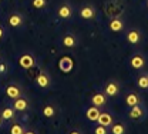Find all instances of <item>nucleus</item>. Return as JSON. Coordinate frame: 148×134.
<instances>
[{"mask_svg": "<svg viewBox=\"0 0 148 134\" xmlns=\"http://www.w3.org/2000/svg\"><path fill=\"white\" fill-rule=\"evenodd\" d=\"M4 73H6V64L0 63V74H4Z\"/></svg>", "mask_w": 148, "mask_h": 134, "instance_id": "26", "label": "nucleus"}, {"mask_svg": "<svg viewBox=\"0 0 148 134\" xmlns=\"http://www.w3.org/2000/svg\"><path fill=\"white\" fill-rule=\"evenodd\" d=\"M128 115H130V118L140 120V118H143V117L145 115V111H144V109H143L140 104H137V106H132V107H131Z\"/></svg>", "mask_w": 148, "mask_h": 134, "instance_id": "5", "label": "nucleus"}, {"mask_svg": "<svg viewBox=\"0 0 148 134\" xmlns=\"http://www.w3.org/2000/svg\"><path fill=\"white\" fill-rule=\"evenodd\" d=\"M147 6H148V0H147Z\"/></svg>", "mask_w": 148, "mask_h": 134, "instance_id": "29", "label": "nucleus"}, {"mask_svg": "<svg viewBox=\"0 0 148 134\" xmlns=\"http://www.w3.org/2000/svg\"><path fill=\"white\" fill-rule=\"evenodd\" d=\"M10 133L12 134H23V133H26V131H24V127H23V126L13 124V126L10 127Z\"/></svg>", "mask_w": 148, "mask_h": 134, "instance_id": "22", "label": "nucleus"}, {"mask_svg": "<svg viewBox=\"0 0 148 134\" xmlns=\"http://www.w3.org/2000/svg\"><path fill=\"white\" fill-rule=\"evenodd\" d=\"M127 40H128V43H131V44H138L141 41V33L138 30L132 29V30H130L128 33H127Z\"/></svg>", "mask_w": 148, "mask_h": 134, "instance_id": "9", "label": "nucleus"}, {"mask_svg": "<svg viewBox=\"0 0 148 134\" xmlns=\"http://www.w3.org/2000/svg\"><path fill=\"white\" fill-rule=\"evenodd\" d=\"M91 101L94 106H97V107H103V106H106V103H107V97L106 94H101V93H97V94H94L91 97Z\"/></svg>", "mask_w": 148, "mask_h": 134, "instance_id": "12", "label": "nucleus"}, {"mask_svg": "<svg viewBox=\"0 0 148 134\" xmlns=\"http://www.w3.org/2000/svg\"><path fill=\"white\" fill-rule=\"evenodd\" d=\"M77 44V40L74 37L73 34H66L64 37H63V46L64 47H69V49H71Z\"/></svg>", "mask_w": 148, "mask_h": 134, "instance_id": "18", "label": "nucleus"}, {"mask_svg": "<svg viewBox=\"0 0 148 134\" xmlns=\"http://www.w3.org/2000/svg\"><path fill=\"white\" fill-rule=\"evenodd\" d=\"M36 83H37V86H38V87L46 89V87H49V86H50V77L47 76L44 71H41V73L36 77Z\"/></svg>", "mask_w": 148, "mask_h": 134, "instance_id": "8", "label": "nucleus"}, {"mask_svg": "<svg viewBox=\"0 0 148 134\" xmlns=\"http://www.w3.org/2000/svg\"><path fill=\"white\" fill-rule=\"evenodd\" d=\"M73 67H74V61L71 57L64 56V57L60 58V61H58V69H60L63 73H70V71L73 70Z\"/></svg>", "mask_w": 148, "mask_h": 134, "instance_id": "1", "label": "nucleus"}, {"mask_svg": "<svg viewBox=\"0 0 148 134\" xmlns=\"http://www.w3.org/2000/svg\"><path fill=\"white\" fill-rule=\"evenodd\" d=\"M125 103H127V106L132 107V106L140 104V103H141V98H140L138 94H135V93H130L128 96L125 97Z\"/></svg>", "mask_w": 148, "mask_h": 134, "instance_id": "15", "label": "nucleus"}, {"mask_svg": "<svg viewBox=\"0 0 148 134\" xmlns=\"http://www.w3.org/2000/svg\"><path fill=\"white\" fill-rule=\"evenodd\" d=\"M6 96L9 98H17V97L21 96V89L18 87L17 84H9L6 87Z\"/></svg>", "mask_w": 148, "mask_h": 134, "instance_id": "3", "label": "nucleus"}, {"mask_svg": "<svg viewBox=\"0 0 148 134\" xmlns=\"http://www.w3.org/2000/svg\"><path fill=\"white\" fill-rule=\"evenodd\" d=\"M107 127H104V126H101V124H98L95 129H94V133L95 134H106L107 133V130H106Z\"/></svg>", "mask_w": 148, "mask_h": 134, "instance_id": "25", "label": "nucleus"}, {"mask_svg": "<svg viewBox=\"0 0 148 134\" xmlns=\"http://www.w3.org/2000/svg\"><path fill=\"white\" fill-rule=\"evenodd\" d=\"M86 115H87V118H88L90 121H97V118H98V115H100V110H98V107H97V106L90 107V109L87 110Z\"/></svg>", "mask_w": 148, "mask_h": 134, "instance_id": "16", "label": "nucleus"}, {"mask_svg": "<svg viewBox=\"0 0 148 134\" xmlns=\"http://www.w3.org/2000/svg\"><path fill=\"white\" fill-rule=\"evenodd\" d=\"M9 24L12 27H20L23 24V16L18 14V13H13L10 17H9Z\"/></svg>", "mask_w": 148, "mask_h": 134, "instance_id": "13", "label": "nucleus"}, {"mask_svg": "<svg viewBox=\"0 0 148 134\" xmlns=\"http://www.w3.org/2000/svg\"><path fill=\"white\" fill-rule=\"evenodd\" d=\"M0 126H1V117H0Z\"/></svg>", "mask_w": 148, "mask_h": 134, "instance_id": "28", "label": "nucleus"}, {"mask_svg": "<svg viewBox=\"0 0 148 134\" xmlns=\"http://www.w3.org/2000/svg\"><path fill=\"white\" fill-rule=\"evenodd\" d=\"M97 121H98V124H101L104 127H108V126L112 124V115L110 113H100Z\"/></svg>", "mask_w": 148, "mask_h": 134, "instance_id": "11", "label": "nucleus"}, {"mask_svg": "<svg viewBox=\"0 0 148 134\" xmlns=\"http://www.w3.org/2000/svg\"><path fill=\"white\" fill-rule=\"evenodd\" d=\"M80 16L83 19H92L95 16V10L92 9L91 6H86V7H83L80 10Z\"/></svg>", "mask_w": 148, "mask_h": 134, "instance_id": "14", "label": "nucleus"}, {"mask_svg": "<svg viewBox=\"0 0 148 134\" xmlns=\"http://www.w3.org/2000/svg\"><path fill=\"white\" fill-rule=\"evenodd\" d=\"M130 64H131V67H132V69L140 70V69H143V67L145 66V58L143 57L141 54H135V56H132V57H131Z\"/></svg>", "mask_w": 148, "mask_h": 134, "instance_id": "6", "label": "nucleus"}, {"mask_svg": "<svg viewBox=\"0 0 148 134\" xmlns=\"http://www.w3.org/2000/svg\"><path fill=\"white\" fill-rule=\"evenodd\" d=\"M54 114H56V110L53 106L49 104V106H46V107L43 109V115H44V117H49V118H50V117H53Z\"/></svg>", "mask_w": 148, "mask_h": 134, "instance_id": "21", "label": "nucleus"}, {"mask_svg": "<svg viewBox=\"0 0 148 134\" xmlns=\"http://www.w3.org/2000/svg\"><path fill=\"white\" fill-rule=\"evenodd\" d=\"M111 133L112 134H124L125 133V126L124 124H114L111 127Z\"/></svg>", "mask_w": 148, "mask_h": 134, "instance_id": "20", "label": "nucleus"}, {"mask_svg": "<svg viewBox=\"0 0 148 134\" xmlns=\"http://www.w3.org/2000/svg\"><path fill=\"white\" fill-rule=\"evenodd\" d=\"M13 107H14L16 111H24V110L29 109V100L24 98V97H21V96L17 97V98H14Z\"/></svg>", "mask_w": 148, "mask_h": 134, "instance_id": "4", "label": "nucleus"}, {"mask_svg": "<svg viewBox=\"0 0 148 134\" xmlns=\"http://www.w3.org/2000/svg\"><path fill=\"white\" fill-rule=\"evenodd\" d=\"M137 83L141 89H148V76H140Z\"/></svg>", "mask_w": 148, "mask_h": 134, "instance_id": "23", "label": "nucleus"}, {"mask_svg": "<svg viewBox=\"0 0 148 134\" xmlns=\"http://www.w3.org/2000/svg\"><path fill=\"white\" fill-rule=\"evenodd\" d=\"M18 64H20L23 69L29 70V69H32V67L34 66V57H33L32 54H23L21 57L18 58Z\"/></svg>", "mask_w": 148, "mask_h": 134, "instance_id": "2", "label": "nucleus"}, {"mask_svg": "<svg viewBox=\"0 0 148 134\" xmlns=\"http://www.w3.org/2000/svg\"><path fill=\"white\" fill-rule=\"evenodd\" d=\"M32 4H33V7H36V9H43V7L47 4V0H33Z\"/></svg>", "mask_w": 148, "mask_h": 134, "instance_id": "24", "label": "nucleus"}, {"mask_svg": "<svg viewBox=\"0 0 148 134\" xmlns=\"http://www.w3.org/2000/svg\"><path fill=\"white\" fill-rule=\"evenodd\" d=\"M110 29L112 32H121L124 29V23L121 19H112L110 21Z\"/></svg>", "mask_w": 148, "mask_h": 134, "instance_id": "17", "label": "nucleus"}, {"mask_svg": "<svg viewBox=\"0 0 148 134\" xmlns=\"http://www.w3.org/2000/svg\"><path fill=\"white\" fill-rule=\"evenodd\" d=\"M16 115V110L13 107H6L3 111H1V118L3 120H13Z\"/></svg>", "mask_w": 148, "mask_h": 134, "instance_id": "19", "label": "nucleus"}, {"mask_svg": "<svg viewBox=\"0 0 148 134\" xmlns=\"http://www.w3.org/2000/svg\"><path fill=\"white\" fill-rule=\"evenodd\" d=\"M118 91H120V87H118V84H117L115 81H110V83L106 86V96L114 97L118 94Z\"/></svg>", "mask_w": 148, "mask_h": 134, "instance_id": "10", "label": "nucleus"}, {"mask_svg": "<svg viewBox=\"0 0 148 134\" xmlns=\"http://www.w3.org/2000/svg\"><path fill=\"white\" fill-rule=\"evenodd\" d=\"M57 14H58L61 19H70V17L73 16V9H71L69 4H63V6L58 7Z\"/></svg>", "mask_w": 148, "mask_h": 134, "instance_id": "7", "label": "nucleus"}, {"mask_svg": "<svg viewBox=\"0 0 148 134\" xmlns=\"http://www.w3.org/2000/svg\"><path fill=\"white\" fill-rule=\"evenodd\" d=\"M3 36H4V30H3V27L0 26V38L3 37Z\"/></svg>", "mask_w": 148, "mask_h": 134, "instance_id": "27", "label": "nucleus"}]
</instances>
